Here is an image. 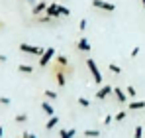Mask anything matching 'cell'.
Instances as JSON below:
<instances>
[{
  "label": "cell",
  "instance_id": "cell-1",
  "mask_svg": "<svg viewBox=\"0 0 145 138\" xmlns=\"http://www.w3.org/2000/svg\"><path fill=\"white\" fill-rule=\"evenodd\" d=\"M86 67L90 69V75H92L94 83H96V85H100V83H102V73H100V69H98L96 61H94V59H86Z\"/></svg>",
  "mask_w": 145,
  "mask_h": 138
},
{
  "label": "cell",
  "instance_id": "cell-2",
  "mask_svg": "<svg viewBox=\"0 0 145 138\" xmlns=\"http://www.w3.org/2000/svg\"><path fill=\"white\" fill-rule=\"evenodd\" d=\"M20 51H24V53H27V55H37V57H41L45 49H41L39 46H29V44H20Z\"/></svg>",
  "mask_w": 145,
  "mask_h": 138
},
{
  "label": "cell",
  "instance_id": "cell-3",
  "mask_svg": "<svg viewBox=\"0 0 145 138\" xmlns=\"http://www.w3.org/2000/svg\"><path fill=\"white\" fill-rule=\"evenodd\" d=\"M55 57V47H47L45 51H43V55L39 57V67H47L49 61Z\"/></svg>",
  "mask_w": 145,
  "mask_h": 138
},
{
  "label": "cell",
  "instance_id": "cell-4",
  "mask_svg": "<svg viewBox=\"0 0 145 138\" xmlns=\"http://www.w3.org/2000/svg\"><path fill=\"white\" fill-rule=\"evenodd\" d=\"M92 6L98 10H104V12H114L116 10V6L112 2H106V0H92Z\"/></svg>",
  "mask_w": 145,
  "mask_h": 138
},
{
  "label": "cell",
  "instance_id": "cell-5",
  "mask_svg": "<svg viewBox=\"0 0 145 138\" xmlns=\"http://www.w3.org/2000/svg\"><path fill=\"white\" fill-rule=\"evenodd\" d=\"M112 93H114V87H112V85H104V87H100L96 91V99L98 101H104V99H106L108 95H112Z\"/></svg>",
  "mask_w": 145,
  "mask_h": 138
},
{
  "label": "cell",
  "instance_id": "cell-6",
  "mask_svg": "<svg viewBox=\"0 0 145 138\" xmlns=\"http://www.w3.org/2000/svg\"><path fill=\"white\" fill-rule=\"evenodd\" d=\"M59 6H61V4H49L47 10H45V14H47L49 18H53V20H55V18H59V16H61V10H59Z\"/></svg>",
  "mask_w": 145,
  "mask_h": 138
},
{
  "label": "cell",
  "instance_id": "cell-7",
  "mask_svg": "<svg viewBox=\"0 0 145 138\" xmlns=\"http://www.w3.org/2000/svg\"><path fill=\"white\" fill-rule=\"evenodd\" d=\"M45 10H47V4H45V2H37L35 6H31V14H33V16H41Z\"/></svg>",
  "mask_w": 145,
  "mask_h": 138
},
{
  "label": "cell",
  "instance_id": "cell-8",
  "mask_svg": "<svg viewBox=\"0 0 145 138\" xmlns=\"http://www.w3.org/2000/svg\"><path fill=\"white\" fill-rule=\"evenodd\" d=\"M145 109V101H129L127 103V111H139Z\"/></svg>",
  "mask_w": 145,
  "mask_h": 138
},
{
  "label": "cell",
  "instance_id": "cell-9",
  "mask_svg": "<svg viewBox=\"0 0 145 138\" xmlns=\"http://www.w3.org/2000/svg\"><path fill=\"white\" fill-rule=\"evenodd\" d=\"M114 97H116V101H118V103H129V101H127V97H125V93L121 91L120 87H114Z\"/></svg>",
  "mask_w": 145,
  "mask_h": 138
},
{
  "label": "cell",
  "instance_id": "cell-10",
  "mask_svg": "<svg viewBox=\"0 0 145 138\" xmlns=\"http://www.w3.org/2000/svg\"><path fill=\"white\" fill-rule=\"evenodd\" d=\"M78 49H80V51H84V53H88V51H90V44H88V40H86V38H80V40H78Z\"/></svg>",
  "mask_w": 145,
  "mask_h": 138
},
{
  "label": "cell",
  "instance_id": "cell-11",
  "mask_svg": "<svg viewBox=\"0 0 145 138\" xmlns=\"http://www.w3.org/2000/svg\"><path fill=\"white\" fill-rule=\"evenodd\" d=\"M41 109H43V113H45L47 116H55V111H53V107L49 105L47 101H43V103H41Z\"/></svg>",
  "mask_w": 145,
  "mask_h": 138
},
{
  "label": "cell",
  "instance_id": "cell-12",
  "mask_svg": "<svg viewBox=\"0 0 145 138\" xmlns=\"http://www.w3.org/2000/svg\"><path fill=\"white\" fill-rule=\"evenodd\" d=\"M57 124H59V116H49V120L45 122V128L51 130V128H55Z\"/></svg>",
  "mask_w": 145,
  "mask_h": 138
},
{
  "label": "cell",
  "instance_id": "cell-13",
  "mask_svg": "<svg viewBox=\"0 0 145 138\" xmlns=\"http://www.w3.org/2000/svg\"><path fill=\"white\" fill-rule=\"evenodd\" d=\"M55 79L59 87H65V71H55Z\"/></svg>",
  "mask_w": 145,
  "mask_h": 138
},
{
  "label": "cell",
  "instance_id": "cell-14",
  "mask_svg": "<svg viewBox=\"0 0 145 138\" xmlns=\"http://www.w3.org/2000/svg\"><path fill=\"white\" fill-rule=\"evenodd\" d=\"M18 71H20V73H27V75H29V73H33V67H31V65H24V63H22V65H18Z\"/></svg>",
  "mask_w": 145,
  "mask_h": 138
},
{
  "label": "cell",
  "instance_id": "cell-15",
  "mask_svg": "<svg viewBox=\"0 0 145 138\" xmlns=\"http://www.w3.org/2000/svg\"><path fill=\"white\" fill-rule=\"evenodd\" d=\"M84 136H88V138H98V136H100V132H98V130H94V128H88V130H84Z\"/></svg>",
  "mask_w": 145,
  "mask_h": 138
},
{
  "label": "cell",
  "instance_id": "cell-16",
  "mask_svg": "<svg viewBox=\"0 0 145 138\" xmlns=\"http://www.w3.org/2000/svg\"><path fill=\"white\" fill-rule=\"evenodd\" d=\"M108 69H110V73H114V75H120V73H121V67H120V65H116V63H110Z\"/></svg>",
  "mask_w": 145,
  "mask_h": 138
},
{
  "label": "cell",
  "instance_id": "cell-17",
  "mask_svg": "<svg viewBox=\"0 0 145 138\" xmlns=\"http://www.w3.org/2000/svg\"><path fill=\"white\" fill-rule=\"evenodd\" d=\"M59 134H61V138H72L74 136V134H76V130H61V132H59Z\"/></svg>",
  "mask_w": 145,
  "mask_h": 138
},
{
  "label": "cell",
  "instance_id": "cell-18",
  "mask_svg": "<svg viewBox=\"0 0 145 138\" xmlns=\"http://www.w3.org/2000/svg\"><path fill=\"white\" fill-rule=\"evenodd\" d=\"M143 136V126H139V124H137V126H135V130H133V138H141Z\"/></svg>",
  "mask_w": 145,
  "mask_h": 138
},
{
  "label": "cell",
  "instance_id": "cell-19",
  "mask_svg": "<svg viewBox=\"0 0 145 138\" xmlns=\"http://www.w3.org/2000/svg\"><path fill=\"white\" fill-rule=\"evenodd\" d=\"M125 116H127V113H125V111H120L118 115L114 116V120H116V122H121V120H125Z\"/></svg>",
  "mask_w": 145,
  "mask_h": 138
},
{
  "label": "cell",
  "instance_id": "cell-20",
  "mask_svg": "<svg viewBox=\"0 0 145 138\" xmlns=\"http://www.w3.org/2000/svg\"><path fill=\"white\" fill-rule=\"evenodd\" d=\"M78 105H80V107H84V109H88V107H90V101H88V99H84V97H80V99H78Z\"/></svg>",
  "mask_w": 145,
  "mask_h": 138
},
{
  "label": "cell",
  "instance_id": "cell-21",
  "mask_svg": "<svg viewBox=\"0 0 145 138\" xmlns=\"http://www.w3.org/2000/svg\"><path fill=\"white\" fill-rule=\"evenodd\" d=\"M59 10H61V16H69V14H71V10H69L67 6H59Z\"/></svg>",
  "mask_w": 145,
  "mask_h": 138
},
{
  "label": "cell",
  "instance_id": "cell-22",
  "mask_svg": "<svg viewBox=\"0 0 145 138\" xmlns=\"http://www.w3.org/2000/svg\"><path fill=\"white\" fill-rule=\"evenodd\" d=\"M45 97H47V99H53V101H55V99H57V93H55V91H49V89H47V91H45Z\"/></svg>",
  "mask_w": 145,
  "mask_h": 138
},
{
  "label": "cell",
  "instance_id": "cell-23",
  "mask_svg": "<svg viewBox=\"0 0 145 138\" xmlns=\"http://www.w3.org/2000/svg\"><path fill=\"white\" fill-rule=\"evenodd\" d=\"M135 87H133V85H127V95H129V97H135Z\"/></svg>",
  "mask_w": 145,
  "mask_h": 138
},
{
  "label": "cell",
  "instance_id": "cell-24",
  "mask_svg": "<svg viewBox=\"0 0 145 138\" xmlns=\"http://www.w3.org/2000/svg\"><path fill=\"white\" fill-rule=\"evenodd\" d=\"M25 120H27V115H24V113L16 116V122H25Z\"/></svg>",
  "mask_w": 145,
  "mask_h": 138
},
{
  "label": "cell",
  "instance_id": "cell-25",
  "mask_svg": "<svg viewBox=\"0 0 145 138\" xmlns=\"http://www.w3.org/2000/svg\"><path fill=\"white\" fill-rule=\"evenodd\" d=\"M22 138H37V136H35V134H31V132H27V130H25V132H22Z\"/></svg>",
  "mask_w": 145,
  "mask_h": 138
},
{
  "label": "cell",
  "instance_id": "cell-26",
  "mask_svg": "<svg viewBox=\"0 0 145 138\" xmlns=\"http://www.w3.org/2000/svg\"><path fill=\"white\" fill-rule=\"evenodd\" d=\"M78 30H80V32L86 30V20H80V22H78Z\"/></svg>",
  "mask_w": 145,
  "mask_h": 138
},
{
  "label": "cell",
  "instance_id": "cell-27",
  "mask_svg": "<svg viewBox=\"0 0 145 138\" xmlns=\"http://www.w3.org/2000/svg\"><path fill=\"white\" fill-rule=\"evenodd\" d=\"M129 55H131V57H137V55H139V47H133V49H131V53H129Z\"/></svg>",
  "mask_w": 145,
  "mask_h": 138
},
{
  "label": "cell",
  "instance_id": "cell-28",
  "mask_svg": "<svg viewBox=\"0 0 145 138\" xmlns=\"http://www.w3.org/2000/svg\"><path fill=\"white\" fill-rule=\"evenodd\" d=\"M0 105H10V99L8 97H0Z\"/></svg>",
  "mask_w": 145,
  "mask_h": 138
},
{
  "label": "cell",
  "instance_id": "cell-29",
  "mask_svg": "<svg viewBox=\"0 0 145 138\" xmlns=\"http://www.w3.org/2000/svg\"><path fill=\"white\" fill-rule=\"evenodd\" d=\"M110 122H112V115H106V118H104V124H106V126H110Z\"/></svg>",
  "mask_w": 145,
  "mask_h": 138
},
{
  "label": "cell",
  "instance_id": "cell-30",
  "mask_svg": "<svg viewBox=\"0 0 145 138\" xmlns=\"http://www.w3.org/2000/svg\"><path fill=\"white\" fill-rule=\"evenodd\" d=\"M0 61L4 63V61H6V55H2V53H0Z\"/></svg>",
  "mask_w": 145,
  "mask_h": 138
},
{
  "label": "cell",
  "instance_id": "cell-31",
  "mask_svg": "<svg viewBox=\"0 0 145 138\" xmlns=\"http://www.w3.org/2000/svg\"><path fill=\"white\" fill-rule=\"evenodd\" d=\"M4 136V128H2V126H0V138Z\"/></svg>",
  "mask_w": 145,
  "mask_h": 138
},
{
  "label": "cell",
  "instance_id": "cell-32",
  "mask_svg": "<svg viewBox=\"0 0 145 138\" xmlns=\"http://www.w3.org/2000/svg\"><path fill=\"white\" fill-rule=\"evenodd\" d=\"M0 30H4V22L2 20H0Z\"/></svg>",
  "mask_w": 145,
  "mask_h": 138
},
{
  "label": "cell",
  "instance_id": "cell-33",
  "mask_svg": "<svg viewBox=\"0 0 145 138\" xmlns=\"http://www.w3.org/2000/svg\"><path fill=\"white\" fill-rule=\"evenodd\" d=\"M141 4H143V10H145V0H141Z\"/></svg>",
  "mask_w": 145,
  "mask_h": 138
}]
</instances>
